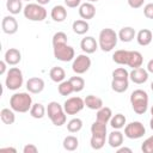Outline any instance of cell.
<instances>
[{"label": "cell", "instance_id": "obj_1", "mask_svg": "<svg viewBox=\"0 0 153 153\" xmlns=\"http://www.w3.org/2000/svg\"><path fill=\"white\" fill-rule=\"evenodd\" d=\"M10 106L16 112H20V114L27 112L32 106V98L26 92L14 93L10 98Z\"/></svg>", "mask_w": 153, "mask_h": 153}, {"label": "cell", "instance_id": "obj_2", "mask_svg": "<svg viewBox=\"0 0 153 153\" xmlns=\"http://www.w3.org/2000/svg\"><path fill=\"white\" fill-rule=\"evenodd\" d=\"M117 41H118V35L115 32V30H112L110 27H105L99 32L98 45L105 53L111 51L116 47Z\"/></svg>", "mask_w": 153, "mask_h": 153}, {"label": "cell", "instance_id": "obj_3", "mask_svg": "<svg viewBox=\"0 0 153 153\" xmlns=\"http://www.w3.org/2000/svg\"><path fill=\"white\" fill-rule=\"evenodd\" d=\"M130 104L137 115H143L148 109V94L146 91L137 88L130 94Z\"/></svg>", "mask_w": 153, "mask_h": 153}, {"label": "cell", "instance_id": "obj_4", "mask_svg": "<svg viewBox=\"0 0 153 153\" xmlns=\"http://www.w3.org/2000/svg\"><path fill=\"white\" fill-rule=\"evenodd\" d=\"M47 114H48V117L50 118V121L53 122L54 126L56 127H61L66 123L67 121V117H66V112H65V109L61 104H59L57 102H50L48 103V106H47Z\"/></svg>", "mask_w": 153, "mask_h": 153}, {"label": "cell", "instance_id": "obj_5", "mask_svg": "<svg viewBox=\"0 0 153 153\" xmlns=\"http://www.w3.org/2000/svg\"><path fill=\"white\" fill-rule=\"evenodd\" d=\"M23 13L24 17L31 22H42L47 18V10L39 4H27Z\"/></svg>", "mask_w": 153, "mask_h": 153}, {"label": "cell", "instance_id": "obj_6", "mask_svg": "<svg viewBox=\"0 0 153 153\" xmlns=\"http://www.w3.org/2000/svg\"><path fill=\"white\" fill-rule=\"evenodd\" d=\"M53 51H54V57L62 62H69L75 57V51L73 47L68 45L67 43L53 44Z\"/></svg>", "mask_w": 153, "mask_h": 153}, {"label": "cell", "instance_id": "obj_7", "mask_svg": "<svg viewBox=\"0 0 153 153\" xmlns=\"http://www.w3.org/2000/svg\"><path fill=\"white\" fill-rule=\"evenodd\" d=\"M23 81H24L23 73L18 67H12L8 69L7 76L5 79V85L8 90L16 91V90L20 88L23 85Z\"/></svg>", "mask_w": 153, "mask_h": 153}, {"label": "cell", "instance_id": "obj_8", "mask_svg": "<svg viewBox=\"0 0 153 153\" xmlns=\"http://www.w3.org/2000/svg\"><path fill=\"white\" fill-rule=\"evenodd\" d=\"M145 134H146V128L139 121L130 122L129 124H126V127H124V135L128 139L136 140V139L142 137Z\"/></svg>", "mask_w": 153, "mask_h": 153}, {"label": "cell", "instance_id": "obj_9", "mask_svg": "<svg viewBox=\"0 0 153 153\" xmlns=\"http://www.w3.org/2000/svg\"><path fill=\"white\" fill-rule=\"evenodd\" d=\"M91 67V59L87 56V54H80L76 57H74L72 63V69L75 74H84L86 73Z\"/></svg>", "mask_w": 153, "mask_h": 153}, {"label": "cell", "instance_id": "obj_10", "mask_svg": "<svg viewBox=\"0 0 153 153\" xmlns=\"http://www.w3.org/2000/svg\"><path fill=\"white\" fill-rule=\"evenodd\" d=\"M85 106V102L80 97H71L63 103V109L67 115H76Z\"/></svg>", "mask_w": 153, "mask_h": 153}, {"label": "cell", "instance_id": "obj_11", "mask_svg": "<svg viewBox=\"0 0 153 153\" xmlns=\"http://www.w3.org/2000/svg\"><path fill=\"white\" fill-rule=\"evenodd\" d=\"M1 29L6 35H14L18 31V22L13 16H6L2 18Z\"/></svg>", "mask_w": 153, "mask_h": 153}, {"label": "cell", "instance_id": "obj_12", "mask_svg": "<svg viewBox=\"0 0 153 153\" xmlns=\"http://www.w3.org/2000/svg\"><path fill=\"white\" fill-rule=\"evenodd\" d=\"M129 79L134 84H137V85L145 84L148 80V71L142 67L133 68V71L129 73Z\"/></svg>", "mask_w": 153, "mask_h": 153}, {"label": "cell", "instance_id": "obj_13", "mask_svg": "<svg viewBox=\"0 0 153 153\" xmlns=\"http://www.w3.org/2000/svg\"><path fill=\"white\" fill-rule=\"evenodd\" d=\"M98 42L92 36H86L80 42V48L85 54H93L98 49Z\"/></svg>", "mask_w": 153, "mask_h": 153}, {"label": "cell", "instance_id": "obj_14", "mask_svg": "<svg viewBox=\"0 0 153 153\" xmlns=\"http://www.w3.org/2000/svg\"><path fill=\"white\" fill-rule=\"evenodd\" d=\"M26 88L30 93H35V94L41 93L44 90V81L42 78H38V76L30 78L26 81Z\"/></svg>", "mask_w": 153, "mask_h": 153}, {"label": "cell", "instance_id": "obj_15", "mask_svg": "<svg viewBox=\"0 0 153 153\" xmlns=\"http://www.w3.org/2000/svg\"><path fill=\"white\" fill-rule=\"evenodd\" d=\"M79 16L85 19V20H88V19H92L94 16H96V7L92 2H84L79 6Z\"/></svg>", "mask_w": 153, "mask_h": 153}, {"label": "cell", "instance_id": "obj_16", "mask_svg": "<svg viewBox=\"0 0 153 153\" xmlns=\"http://www.w3.org/2000/svg\"><path fill=\"white\" fill-rule=\"evenodd\" d=\"M4 60L6 61L7 65H10V66H16V65H18V63L20 62V60H22V54H20V51H19L18 49H16V48H10V49L6 50L5 56H4Z\"/></svg>", "mask_w": 153, "mask_h": 153}, {"label": "cell", "instance_id": "obj_17", "mask_svg": "<svg viewBox=\"0 0 153 153\" xmlns=\"http://www.w3.org/2000/svg\"><path fill=\"white\" fill-rule=\"evenodd\" d=\"M50 17L54 22H57V23H61L63 22L66 18H67V10L65 6L62 5H56L51 8V12H50Z\"/></svg>", "mask_w": 153, "mask_h": 153}, {"label": "cell", "instance_id": "obj_18", "mask_svg": "<svg viewBox=\"0 0 153 153\" xmlns=\"http://www.w3.org/2000/svg\"><path fill=\"white\" fill-rule=\"evenodd\" d=\"M117 35H118V38H120L122 42L128 43V42H131V41L136 37V31H135V29L131 27V26H124V27H122V29L120 30V32H118Z\"/></svg>", "mask_w": 153, "mask_h": 153}, {"label": "cell", "instance_id": "obj_19", "mask_svg": "<svg viewBox=\"0 0 153 153\" xmlns=\"http://www.w3.org/2000/svg\"><path fill=\"white\" fill-rule=\"evenodd\" d=\"M142 62H143V57H142V54L140 51H136V50L129 51L127 66H129L131 68H139L142 66Z\"/></svg>", "mask_w": 153, "mask_h": 153}, {"label": "cell", "instance_id": "obj_20", "mask_svg": "<svg viewBox=\"0 0 153 153\" xmlns=\"http://www.w3.org/2000/svg\"><path fill=\"white\" fill-rule=\"evenodd\" d=\"M108 143L112 148H118L123 143V134L120 131V129H115L109 134L108 137Z\"/></svg>", "mask_w": 153, "mask_h": 153}, {"label": "cell", "instance_id": "obj_21", "mask_svg": "<svg viewBox=\"0 0 153 153\" xmlns=\"http://www.w3.org/2000/svg\"><path fill=\"white\" fill-rule=\"evenodd\" d=\"M152 38H153V35H152L151 30H148V29H141L136 33V41L142 47L148 45L152 42Z\"/></svg>", "mask_w": 153, "mask_h": 153}, {"label": "cell", "instance_id": "obj_22", "mask_svg": "<svg viewBox=\"0 0 153 153\" xmlns=\"http://www.w3.org/2000/svg\"><path fill=\"white\" fill-rule=\"evenodd\" d=\"M84 102H85V105L88 109H91V110H98V109H100L103 106V100L99 97L93 96V94L86 96V98L84 99Z\"/></svg>", "mask_w": 153, "mask_h": 153}, {"label": "cell", "instance_id": "obj_23", "mask_svg": "<svg viewBox=\"0 0 153 153\" xmlns=\"http://www.w3.org/2000/svg\"><path fill=\"white\" fill-rule=\"evenodd\" d=\"M72 29H73L74 33H76V35H85L88 31L90 25L85 19H78V20L73 22Z\"/></svg>", "mask_w": 153, "mask_h": 153}, {"label": "cell", "instance_id": "obj_24", "mask_svg": "<svg viewBox=\"0 0 153 153\" xmlns=\"http://www.w3.org/2000/svg\"><path fill=\"white\" fill-rule=\"evenodd\" d=\"M49 76H50V79H51L54 82H59V84H60L61 81L65 80V78H66V72H65V69H63L62 67L55 66V67H53V68L50 69Z\"/></svg>", "mask_w": 153, "mask_h": 153}, {"label": "cell", "instance_id": "obj_25", "mask_svg": "<svg viewBox=\"0 0 153 153\" xmlns=\"http://www.w3.org/2000/svg\"><path fill=\"white\" fill-rule=\"evenodd\" d=\"M128 57H129V50H116L112 55V61L117 65H127L128 63Z\"/></svg>", "mask_w": 153, "mask_h": 153}, {"label": "cell", "instance_id": "obj_26", "mask_svg": "<svg viewBox=\"0 0 153 153\" xmlns=\"http://www.w3.org/2000/svg\"><path fill=\"white\" fill-rule=\"evenodd\" d=\"M111 117H112V111L110 108L102 106L100 109L97 110V118H96L97 121L103 122V123H108V122H110Z\"/></svg>", "mask_w": 153, "mask_h": 153}, {"label": "cell", "instance_id": "obj_27", "mask_svg": "<svg viewBox=\"0 0 153 153\" xmlns=\"http://www.w3.org/2000/svg\"><path fill=\"white\" fill-rule=\"evenodd\" d=\"M0 118L5 124H13L16 121V115H14V110L8 109V108H4L0 111Z\"/></svg>", "mask_w": 153, "mask_h": 153}, {"label": "cell", "instance_id": "obj_28", "mask_svg": "<svg viewBox=\"0 0 153 153\" xmlns=\"http://www.w3.org/2000/svg\"><path fill=\"white\" fill-rule=\"evenodd\" d=\"M62 145H63V148H65L66 151L72 152V151H75V149L78 148V146H79V140H78V137L74 136V135H68V136H66V137L63 139Z\"/></svg>", "mask_w": 153, "mask_h": 153}, {"label": "cell", "instance_id": "obj_29", "mask_svg": "<svg viewBox=\"0 0 153 153\" xmlns=\"http://www.w3.org/2000/svg\"><path fill=\"white\" fill-rule=\"evenodd\" d=\"M45 111H47V109L44 108L43 104H41V103H35V104H32V106H31V109H30V115H31L33 118L41 120V118L44 117Z\"/></svg>", "mask_w": 153, "mask_h": 153}, {"label": "cell", "instance_id": "obj_30", "mask_svg": "<svg viewBox=\"0 0 153 153\" xmlns=\"http://www.w3.org/2000/svg\"><path fill=\"white\" fill-rule=\"evenodd\" d=\"M91 134L106 136V123H103V122H99L96 120L91 126Z\"/></svg>", "mask_w": 153, "mask_h": 153}, {"label": "cell", "instance_id": "obj_31", "mask_svg": "<svg viewBox=\"0 0 153 153\" xmlns=\"http://www.w3.org/2000/svg\"><path fill=\"white\" fill-rule=\"evenodd\" d=\"M6 8L11 14H18L23 11V4L22 0H7L6 1Z\"/></svg>", "mask_w": 153, "mask_h": 153}, {"label": "cell", "instance_id": "obj_32", "mask_svg": "<svg viewBox=\"0 0 153 153\" xmlns=\"http://www.w3.org/2000/svg\"><path fill=\"white\" fill-rule=\"evenodd\" d=\"M129 87V82L128 80H117V79H112L111 81V88L117 92V93H123L128 90Z\"/></svg>", "mask_w": 153, "mask_h": 153}, {"label": "cell", "instance_id": "obj_33", "mask_svg": "<svg viewBox=\"0 0 153 153\" xmlns=\"http://www.w3.org/2000/svg\"><path fill=\"white\" fill-rule=\"evenodd\" d=\"M126 116L122 115V114H116L115 116L111 117L110 120V126L114 128V129H121L126 126Z\"/></svg>", "mask_w": 153, "mask_h": 153}, {"label": "cell", "instance_id": "obj_34", "mask_svg": "<svg viewBox=\"0 0 153 153\" xmlns=\"http://www.w3.org/2000/svg\"><path fill=\"white\" fill-rule=\"evenodd\" d=\"M57 90H59V93H60L61 96H69L71 93L74 92L73 85H72V82L69 81V79L61 81L60 85H59V87H57Z\"/></svg>", "mask_w": 153, "mask_h": 153}, {"label": "cell", "instance_id": "obj_35", "mask_svg": "<svg viewBox=\"0 0 153 153\" xmlns=\"http://www.w3.org/2000/svg\"><path fill=\"white\" fill-rule=\"evenodd\" d=\"M81 128H82V121L80 118H78V117L72 118L67 123V130L69 133H78V131L81 130Z\"/></svg>", "mask_w": 153, "mask_h": 153}, {"label": "cell", "instance_id": "obj_36", "mask_svg": "<svg viewBox=\"0 0 153 153\" xmlns=\"http://www.w3.org/2000/svg\"><path fill=\"white\" fill-rule=\"evenodd\" d=\"M105 137H106V136L92 135V136H91V141H90L91 147H92L93 149H96V151L102 149V148L104 147V145H105Z\"/></svg>", "mask_w": 153, "mask_h": 153}, {"label": "cell", "instance_id": "obj_37", "mask_svg": "<svg viewBox=\"0 0 153 153\" xmlns=\"http://www.w3.org/2000/svg\"><path fill=\"white\" fill-rule=\"evenodd\" d=\"M69 81L73 85L74 92H81L84 90V87H85V80L81 76H71Z\"/></svg>", "mask_w": 153, "mask_h": 153}, {"label": "cell", "instance_id": "obj_38", "mask_svg": "<svg viewBox=\"0 0 153 153\" xmlns=\"http://www.w3.org/2000/svg\"><path fill=\"white\" fill-rule=\"evenodd\" d=\"M112 79H117V80H128L129 79V73L126 68L123 67H120V68H116L114 72H112Z\"/></svg>", "mask_w": 153, "mask_h": 153}, {"label": "cell", "instance_id": "obj_39", "mask_svg": "<svg viewBox=\"0 0 153 153\" xmlns=\"http://www.w3.org/2000/svg\"><path fill=\"white\" fill-rule=\"evenodd\" d=\"M141 151L143 153H153V135L147 137L142 145H141Z\"/></svg>", "mask_w": 153, "mask_h": 153}, {"label": "cell", "instance_id": "obj_40", "mask_svg": "<svg viewBox=\"0 0 153 153\" xmlns=\"http://www.w3.org/2000/svg\"><path fill=\"white\" fill-rule=\"evenodd\" d=\"M61 43H67V35L62 31H59L53 36V44H61Z\"/></svg>", "mask_w": 153, "mask_h": 153}, {"label": "cell", "instance_id": "obj_41", "mask_svg": "<svg viewBox=\"0 0 153 153\" xmlns=\"http://www.w3.org/2000/svg\"><path fill=\"white\" fill-rule=\"evenodd\" d=\"M143 14H145L146 18L153 19V2H149V4L145 5V7H143Z\"/></svg>", "mask_w": 153, "mask_h": 153}, {"label": "cell", "instance_id": "obj_42", "mask_svg": "<svg viewBox=\"0 0 153 153\" xmlns=\"http://www.w3.org/2000/svg\"><path fill=\"white\" fill-rule=\"evenodd\" d=\"M63 1H65L66 6L69 8H75L81 5V0H63Z\"/></svg>", "mask_w": 153, "mask_h": 153}, {"label": "cell", "instance_id": "obj_43", "mask_svg": "<svg viewBox=\"0 0 153 153\" xmlns=\"http://www.w3.org/2000/svg\"><path fill=\"white\" fill-rule=\"evenodd\" d=\"M127 1H128V5L131 8H140L143 5L145 0H127Z\"/></svg>", "mask_w": 153, "mask_h": 153}, {"label": "cell", "instance_id": "obj_44", "mask_svg": "<svg viewBox=\"0 0 153 153\" xmlns=\"http://www.w3.org/2000/svg\"><path fill=\"white\" fill-rule=\"evenodd\" d=\"M37 151H38L37 147L35 145H32V143H29V145L24 146V148H23L24 153H37Z\"/></svg>", "mask_w": 153, "mask_h": 153}, {"label": "cell", "instance_id": "obj_45", "mask_svg": "<svg viewBox=\"0 0 153 153\" xmlns=\"http://www.w3.org/2000/svg\"><path fill=\"white\" fill-rule=\"evenodd\" d=\"M6 61L4 60V61H0V74L2 75V74H5V72H6Z\"/></svg>", "mask_w": 153, "mask_h": 153}, {"label": "cell", "instance_id": "obj_46", "mask_svg": "<svg viewBox=\"0 0 153 153\" xmlns=\"http://www.w3.org/2000/svg\"><path fill=\"white\" fill-rule=\"evenodd\" d=\"M147 71H148V73H152L153 74V59L148 61V63H147Z\"/></svg>", "mask_w": 153, "mask_h": 153}, {"label": "cell", "instance_id": "obj_47", "mask_svg": "<svg viewBox=\"0 0 153 153\" xmlns=\"http://www.w3.org/2000/svg\"><path fill=\"white\" fill-rule=\"evenodd\" d=\"M0 151H1V152H13V153L17 152V149L13 148V147H4V148H1Z\"/></svg>", "mask_w": 153, "mask_h": 153}, {"label": "cell", "instance_id": "obj_48", "mask_svg": "<svg viewBox=\"0 0 153 153\" xmlns=\"http://www.w3.org/2000/svg\"><path fill=\"white\" fill-rule=\"evenodd\" d=\"M123 152L131 153V149H130V148H127V147H121V148H117V153H123Z\"/></svg>", "mask_w": 153, "mask_h": 153}, {"label": "cell", "instance_id": "obj_49", "mask_svg": "<svg viewBox=\"0 0 153 153\" xmlns=\"http://www.w3.org/2000/svg\"><path fill=\"white\" fill-rule=\"evenodd\" d=\"M151 115H152V117H151V121H149V127H151V129L153 130V105H152V108H151Z\"/></svg>", "mask_w": 153, "mask_h": 153}, {"label": "cell", "instance_id": "obj_50", "mask_svg": "<svg viewBox=\"0 0 153 153\" xmlns=\"http://www.w3.org/2000/svg\"><path fill=\"white\" fill-rule=\"evenodd\" d=\"M49 2H50V0H37V4H39L42 6H44V5L49 4Z\"/></svg>", "mask_w": 153, "mask_h": 153}, {"label": "cell", "instance_id": "obj_51", "mask_svg": "<svg viewBox=\"0 0 153 153\" xmlns=\"http://www.w3.org/2000/svg\"><path fill=\"white\" fill-rule=\"evenodd\" d=\"M86 1H87V2H97L98 0H86Z\"/></svg>", "mask_w": 153, "mask_h": 153}, {"label": "cell", "instance_id": "obj_52", "mask_svg": "<svg viewBox=\"0 0 153 153\" xmlns=\"http://www.w3.org/2000/svg\"><path fill=\"white\" fill-rule=\"evenodd\" d=\"M151 90H152V92H153V81L151 82Z\"/></svg>", "mask_w": 153, "mask_h": 153}, {"label": "cell", "instance_id": "obj_53", "mask_svg": "<svg viewBox=\"0 0 153 153\" xmlns=\"http://www.w3.org/2000/svg\"><path fill=\"white\" fill-rule=\"evenodd\" d=\"M25 1H30V0H25Z\"/></svg>", "mask_w": 153, "mask_h": 153}]
</instances>
